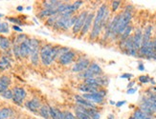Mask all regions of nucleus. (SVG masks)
<instances>
[{
  "mask_svg": "<svg viewBox=\"0 0 156 119\" xmlns=\"http://www.w3.org/2000/svg\"><path fill=\"white\" fill-rule=\"evenodd\" d=\"M88 14H89V11H83L80 12V14L78 15V17H77V20L75 22V24H74V26L72 27V34L74 35H80V32L81 31V29H83V24H84V21L85 19L88 15Z\"/></svg>",
  "mask_w": 156,
  "mask_h": 119,
  "instance_id": "4",
  "label": "nucleus"
},
{
  "mask_svg": "<svg viewBox=\"0 0 156 119\" xmlns=\"http://www.w3.org/2000/svg\"><path fill=\"white\" fill-rule=\"evenodd\" d=\"M8 89H9V87H7V86H5L2 83H0V94H1L2 92H4L5 91H7Z\"/></svg>",
  "mask_w": 156,
  "mask_h": 119,
  "instance_id": "44",
  "label": "nucleus"
},
{
  "mask_svg": "<svg viewBox=\"0 0 156 119\" xmlns=\"http://www.w3.org/2000/svg\"><path fill=\"white\" fill-rule=\"evenodd\" d=\"M132 31H133V26H132L131 24H129V25H128L127 27L126 28V30L123 31V34H122V35L119 36V39H118V40H119V41H120V40H126V38H128L130 35H131Z\"/></svg>",
  "mask_w": 156,
  "mask_h": 119,
  "instance_id": "24",
  "label": "nucleus"
},
{
  "mask_svg": "<svg viewBox=\"0 0 156 119\" xmlns=\"http://www.w3.org/2000/svg\"><path fill=\"white\" fill-rule=\"evenodd\" d=\"M58 12H57V10H49V9H42L38 12L37 14V17L39 19H44V18H48V17H51V16H54V15H57Z\"/></svg>",
  "mask_w": 156,
  "mask_h": 119,
  "instance_id": "14",
  "label": "nucleus"
},
{
  "mask_svg": "<svg viewBox=\"0 0 156 119\" xmlns=\"http://www.w3.org/2000/svg\"><path fill=\"white\" fill-rule=\"evenodd\" d=\"M121 4H122V1H119V0H116V1H112L111 2V11L113 12H117L119 7L121 6Z\"/></svg>",
  "mask_w": 156,
  "mask_h": 119,
  "instance_id": "39",
  "label": "nucleus"
},
{
  "mask_svg": "<svg viewBox=\"0 0 156 119\" xmlns=\"http://www.w3.org/2000/svg\"><path fill=\"white\" fill-rule=\"evenodd\" d=\"M97 80L99 83V86L101 88H106L108 84H109V78H108L106 75H101V76H97Z\"/></svg>",
  "mask_w": 156,
  "mask_h": 119,
  "instance_id": "26",
  "label": "nucleus"
},
{
  "mask_svg": "<svg viewBox=\"0 0 156 119\" xmlns=\"http://www.w3.org/2000/svg\"><path fill=\"white\" fill-rule=\"evenodd\" d=\"M136 91H137V88H130V89H127L126 94H135Z\"/></svg>",
  "mask_w": 156,
  "mask_h": 119,
  "instance_id": "45",
  "label": "nucleus"
},
{
  "mask_svg": "<svg viewBox=\"0 0 156 119\" xmlns=\"http://www.w3.org/2000/svg\"><path fill=\"white\" fill-rule=\"evenodd\" d=\"M2 17H4V15L3 14H0V18H2Z\"/></svg>",
  "mask_w": 156,
  "mask_h": 119,
  "instance_id": "54",
  "label": "nucleus"
},
{
  "mask_svg": "<svg viewBox=\"0 0 156 119\" xmlns=\"http://www.w3.org/2000/svg\"><path fill=\"white\" fill-rule=\"evenodd\" d=\"M132 116H134L135 118H137V119H154V115L147 114H146V112L142 111L139 108L134 110Z\"/></svg>",
  "mask_w": 156,
  "mask_h": 119,
  "instance_id": "19",
  "label": "nucleus"
},
{
  "mask_svg": "<svg viewBox=\"0 0 156 119\" xmlns=\"http://www.w3.org/2000/svg\"><path fill=\"white\" fill-rule=\"evenodd\" d=\"M78 77L80 79H83V80H84V79H87V78L95 77V75L93 74V72L89 69H87V70H85L83 71L80 72V74H78Z\"/></svg>",
  "mask_w": 156,
  "mask_h": 119,
  "instance_id": "27",
  "label": "nucleus"
},
{
  "mask_svg": "<svg viewBox=\"0 0 156 119\" xmlns=\"http://www.w3.org/2000/svg\"><path fill=\"white\" fill-rule=\"evenodd\" d=\"M94 17H95V12H89V14H88V15H87V17L85 19V21H84L83 27V29H81L80 35H79L80 38L85 36L88 34V32H89V30L92 28Z\"/></svg>",
  "mask_w": 156,
  "mask_h": 119,
  "instance_id": "7",
  "label": "nucleus"
},
{
  "mask_svg": "<svg viewBox=\"0 0 156 119\" xmlns=\"http://www.w3.org/2000/svg\"><path fill=\"white\" fill-rule=\"evenodd\" d=\"M138 81L141 84H147V83H150V81H151V76H148V75H140L138 77Z\"/></svg>",
  "mask_w": 156,
  "mask_h": 119,
  "instance_id": "38",
  "label": "nucleus"
},
{
  "mask_svg": "<svg viewBox=\"0 0 156 119\" xmlns=\"http://www.w3.org/2000/svg\"><path fill=\"white\" fill-rule=\"evenodd\" d=\"M62 1H58V0H48V1L42 2L43 9H49V10H56L58 6L62 4Z\"/></svg>",
  "mask_w": 156,
  "mask_h": 119,
  "instance_id": "17",
  "label": "nucleus"
},
{
  "mask_svg": "<svg viewBox=\"0 0 156 119\" xmlns=\"http://www.w3.org/2000/svg\"><path fill=\"white\" fill-rule=\"evenodd\" d=\"M132 38H133V44L135 49L139 51V49L141 48L142 42H143V31L141 29H137L135 31L134 35H132Z\"/></svg>",
  "mask_w": 156,
  "mask_h": 119,
  "instance_id": "11",
  "label": "nucleus"
},
{
  "mask_svg": "<svg viewBox=\"0 0 156 119\" xmlns=\"http://www.w3.org/2000/svg\"><path fill=\"white\" fill-rule=\"evenodd\" d=\"M109 104H110V105H115V104H116V102H114V101L110 100V101H109Z\"/></svg>",
  "mask_w": 156,
  "mask_h": 119,
  "instance_id": "53",
  "label": "nucleus"
},
{
  "mask_svg": "<svg viewBox=\"0 0 156 119\" xmlns=\"http://www.w3.org/2000/svg\"><path fill=\"white\" fill-rule=\"evenodd\" d=\"M6 19L8 21L13 23L15 25L19 26V27H20V26H23L24 25V22L22 21V19L20 18V17H17V16H8V17H6Z\"/></svg>",
  "mask_w": 156,
  "mask_h": 119,
  "instance_id": "29",
  "label": "nucleus"
},
{
  "mask_svg": "<svg viewBox=\"0 0 156 119\" xmlns=\"http://www.w3.org/2000/svg\"><path fill=\"white\" fill-rule=\"evenodd\" d=\"M135 85V81H133V80H131V81H129V83L127 84V89H130V88H133V86Z\"/></svg>",
  "mask_w": 156,
  "mask_h": 119,
  "instance_id": "49",
  "label": "nucleus"
},
{
  "mask_svg": "<svg viewBox=\"0 0 156 119\" xmlns=\"http://www.w3.org/2000/svg\"><path fill=\"white\" fill-rule=\"evenodd\" d=\"M107 119H115V115L114 114H109L107 116Z\"/></svg>",
  "mask_w": 156,
  "mask_h": 119,
  "instance_id": "52",
  "label": "nucleus"
},
{
  "mask_svg": "<svg viewBox=\"0 0 156 119\" xmlns=\"http://www.w3.org/2000/svg\"><path fill=\"white\" fill-rule=\"evenodd\" d=\"M126 103V100H123V101H118V102H116V104H115V106H116L117 108H121L122 106L125 105Z\"/></svg>",
  "mask_w": 156,
  "mask_h": 119,
  "instance_id": "47",
  "label": "nucleus"
},
{
  "mask_svg": "<svg viewBox=\"0 0 156 119\" xmlns=\"http://www.w3.org/2000/svg\"><path fill=\"white\" fill-rule=\"evenodd\" d=\"M60 46H54L50 43L41 45L39 50L40 62L44 66H50L58 58V51Z\"/></svg>",
  "mask_w": 156,
  "mask_h": 119,
  "instance_id": "1",
  "label": "nucleus"
},
{
  "mask_svg": "<svg viewBox=\"0 0 156 119\" xmlns=\"http://www.w3.org/2000/svg\"><path fill=\"white\" fill-rule=\"evenodd\" d=\"M16 10H17L18 12H22V11H23V7H22V6H17V7H16Z\"/></svg>",
  "mask_w": 156,
  "mask_h": 119,
  "instance_id": "50",
  "label": "nucleus"
},
{
  "mask_svg": "<svg viewBox=\"0 0 156 119\" xmlns=\"http://www.w3.org/2000/svg\"><path fill=\"white\" fill-rule=\"evenodd\" d=\"M145 70H146V68H145L144 64L142 63V62H139V64H138V71H144Z\"/></svg>",
  "mask_w": 156,
  "mask_h": 119,
  "instance_id": "46",
  "label": "nucleus"
},
{
  "mask_svg": "<svg viewBox=\"0 0 156 119\" xmlns=\"http://www.w3.org/2000/svg\"><path fill=\"white\" fill-rule=\"evenodd\" d=\"M1 96L3 98H5V99H8V100H10V99L12 100V90L8 89L7 91H5L4 92H2Z\"/></svg>",
  "mask_w": 156,
  "mask_h": 119,
  "instance_id": "37",
  "label": "nucleus"
},
{
  "mask_svg": "<svg viewBox=\"0 0 156 119\" xmlns=\"http://www.w3.org/2000/svg\"><path fill=\"white\" fill-rule=\"evenodd\" d=\"M81 97H83L86 100L92 102L95 105H101L105 103V97L101 96L99 92H94V94H81Z\"/></svg>",
  "mask_w": 156,
  "mask_h": 119,
  "instance_id": "9",
  "label": "nucleus"
},
{
  "mask_svg": "<svg viewBox=\"0 0 156 119\" xmlns=\"http://www.w3.org/2000/svg\"><path fill=\"white\" fill-rule=\"evenodd\" d=\"M27 97V91L22 87H15L12 89V102L17 106H22Z\"/></svg>",
  "mask_w": 156,
  "mask_h": 119,
  "instance_id": "3",
  "label": "nucleus"
},
{
  "mask_svg": "<svg viewBox=\"0 0 156 119\" xmlns=\"http://www.w3.org/2000/svg\"><path fill=\"white\" fill-rule=\"evenodd\" d=\"M12 42L8 37H5L3 35L0 36V50L7 51L11 49Z\"/></svg>",
  "mask_w": 156,
  "mask_h": 119,
  "instance_id": "18",
  "label": "nucleus"
},
{
  "mask_svg": "<svg viewBox=\"0 0 156 119\" xmlns=\"http://www.w3.org/2000/svg\"><path fill=\"white\" fill-rule=\"evenodd\" d=\"M101 88L96 87V86H90V85H86L84 83H81L78 86V90L80 92H83V94H94V92H98V91Z\"/></svg>",
  "mask_w": 156,
  "mask_h": 119,
  "instance_id": "13",
  "label": "nucleus"
},
{
  "mask_svg": "<svg viewBox=\"0 0 156 119\" xmlns=\"http://www.w3.org/2000/svg\"><path fill=\"white\" fill-rule=\"evenodd\" d=\"M59 18V15H54V16H51V17H48L45 20V25L47 27L49 28H53L54 25L56 24V22L58 21V19Z\"/></svg>",
  "mask_w": 156,
  "mask_h": 119,
  "instance_id": "28",
  "label": "nucleus"
},
{
  "mask_svg": "<svg viewBox=\"0 0 156 119\" xmlns=\"http://www.w3.org/2000/svg\"><path fill=\"white\" fill-rule=\"evenodd\" d=\"M28 35H25V34H18L16 36V39L15 41H13L12 44H16V45H20L21 43H23L24 41H26L27 39H28Z\"/></svg>",
  "mask_w": 156,
  "mask_h": 119,
  "instance_id": "31",
  "label": "nucleus"
},
{
  "mask_svg": "<svg viewBox=\"0 0 156 119\" xmlns=\"http://www.w3.org/2000/svg\"><path fill=\"white\" fill-rule=\"evenodd\" d=\"M132 16H133V14L130 12H127V11L124 10V12H121L119 21L117 23L116 29L114 31V34H113L111 39H119V36L123 34V31L126 30V28L130 24Z\"/></svg>",
  "mask_w": 156,
  "mask_h": 119,
  "instance_id": "2",
  "label": "nucleus"
},
{
  "mask_svg": "<svg viewBox=\"0 0 156 119\" xmlns=\"http://www.w3.org/2000/svg\"><path fill=\"white\" fill-rule=\"evenodd\" d=\"M19 50H20V56H21V58H28L30 56L31 50H30L29 38L19 45Z\"/></svg>",
  "mask_w": 156,
  "mask_h": 119,
  "instance_id": "12",
  "label": "nucleus"
},
{
  "mask_svg": "<svg viewBox=\"0 0 156 119\" xmlns=\"http://www.w3.org/2000/svg\"><path fill=\"white\" fill-rule=\"evenodd\" d=\"M12 29L15 31H17V32H19V34H22V29L19 27V26H16V25H12Z\"/></svg>",
  "mask_w": 156,
  "mask_h": 119,
  "instance_id": "43",
  "label": "nucleus"
},
{
  "mask_svg": "<svg viewBox=\"0 0 156 119\" xmlns=\"http://www.w3.org/2000/svg\"><path fill=\"white\" fill-rule=\"evenodd\" d=\"M120 78H123V79H127L128 81H131V79L133 78V74H127V72H126V74H123Z\"/></svg>",
  "mask_w": 156,
  "mask_h": 119,
  "instance_id": "41",
  "label": "nucleus"
},
{
  "mask_svg": "<svg viewBox=\"0 0 156 119\" xmlns=\"http://www.w3.org/2000/svg\"><path fill=\"white\" fill-rule=\"evenodd\" d=\"M101 118V114L99 111H96L95 114L91 116V119H100Z\"/></svg>",
  "mask_w": 156,
  "mask_h": 119,
  "instance_id": "48",
  "label": "nucleus"
},
{
  "mask_svg": "<svg viewBox=\"0 0 156 119\" xmlns=\"http://www.w3.org/2000/svg\"><path fill=\"white\" fill-rule=\"evenodd\" d=\"M74 98H75V101H76V104L78 106H81V107H84V108H87V109H95L97 110L98 109V106L93 104L92 102L86 100V99H84L83 97H81L80 94H77L74 96Z\"/></svg>",
  "mask_w": 156,
  "mask_h": 119,
  "instance_id": "10",
  "label": "nucleus"
},
{
  "mask_svg": "<svg viewBox=\"0 0 156 119\" xmlns=\"http://www.w3.org/2000/svg\"><path fill=\"white\" fill-rule=\"evenodd\" d=\"M88 69H89V70L93 72V74L95 75V77L101 76V75H103V74H104L103 69H101L96 62H91V64L89 65V67H88Z\"/></svg>",
  "mask_w": 156,
  "mask_h": 119,
  "instance_id": "20",
  "label": "nucleus"
},
{
  "mask_svg": "<svg viewBox=\"0 0 156 119\" xmlns=\"http://www.w3.org/2000/svg\"><path fill=\"white\" fill-rule=\"evenodd\" d=\"M91 64V61L89 58H80L76 61V63L73 65L72 67V72H75V74H80V72L83 71L88 69L89 65Z\"/></svg>",
  "mask_w": 156,
  "mask_h": 119,
  "instance_id": "5",
  "label": "nucleus"
},
{
  "mask_svg": "<svg viewBox=\"0 0 156 119\" xmlns=\"http://www.w3.org/2000/svg\"><path fill=\"white\" fill-rule=\"evenodd\" d=\"M62 111L55 108L50 107V119H62Z\"/></svg>",
  "mask_w": 156,
  "mask_h": 119,
  "instance_id": "23",
  "label": "nucleus"
},
{
  "mask_svg": "<svg viewBox=\"0 0 156 119\" xmlns=\"http://www.w3.org/2000/svg\"><path fill=\"white\" fill-rule=\"evenodd\" d=\"M0 83L4 84L7 87H10L11 84H12V81H11V78L7 75H1L0 76Z\"/></svg>",
  "mask_w": 156,
  "mask_h": 119,
  "instance_id": "36",
  "label": "nucleus"
},
{
  "mask_svg": "<svg viewBox=\"0 0 156 119\" xmlns=\"http://www.w3.org/2000/svg\"><path fill=\"white\" fill-rule=\"evenodd\" d=\"M69 6V3H66V2H62V4H60L58 7L56 9L57 10V12L58 15H62L63 14V12L67 10V8H68Z\"/></svg>",
  "mask_w": 156,
  "mask_h": 119,
  "instance_id": "33",
  "label": "nucleus"
},
{
  "mask_svg": "<svg viewBox=\"0 0 156 119\" xmlns=\"http://www.w3.org/2000/svg\"><path fill=\"white\" fill-rule=\"evenodd\" d=\"M38 114L44 119H50V106L43 104L38 110Z\"/></svg>",
  "mask_w": 156,
  "mask_h": 119,
  "instance_id": "21",
  "label": "nucleus"
},
{
  "mask_svg": "<svg viewBox=\"0 0 156 119\" xmlns=\"http://www.w3.org/2000/svg\"><path fill=\"white\" fill-rule=\"evenodd\" d=\"M11 67V58L9 56H2L0 59V71H3Z\"/></svg>",
  "mask_w": 156,
  "mask_h": 119,
  "instance_id": "22",
  "label": "nucleus"
},
{
  "mask_svg": "<svg viewBox=\"0 0 156 119\" xmlns=\"http://www.w3.org/2000/svg\"><path fill=\"white\" fill-rule=\"evenodd\" d=\"M83 83L86 84V85H90V86H96V87H99V83H98V80L96 77H91V78H87V79H84L83 80Z\"/></svg>",
  "mask_w": 156,
  "mask_h": 119,
  "instance_id": "32",
  "label": "nucleus"
},
{
  "mask_svg": "<svg viewBox=\"0 0 156 119\" xmlns=\"http://www.w3.org/2000/svg\"><path fill=\"white\" fill-rule=\"evenodd\" d=\"M12 55H15V57H16V58H17V59H20V58H21V56H20L19 45H16V44H12Z\"/></svg>",
  "mask_w": 156,
  "mask_h": 119,
  "instance_id": "34",
  "label": "nucleus"
},
{
  "mask_svg": "<svg viewBox=\"0 0 156 119\" xmlns=\"http://www.w3.org/2000/svg\"><path fill=\"white\" fill-rule=\"evenodd\" d=\"M30 60L32 65L34 66H38L39 62H40V58H39V51H32L30 55Z\"/></svg>",
  "mask_w": 156,
  "mask_h": 119,
  "instance_id": "25",
  "label": "nucleus"
},
{
  "mask_svg": "<svg viewBox=\"0 0 156 119\" xmlns=\"http://www.w3.org/2000/svg\"><path fill=\"white\" fill-rule=\"evenodd\" d=\"M41 105H42L41 101H40V99H38L37 97H34V98L30 99V100L24 102L25 108L32 112H35V114L38 112V110L40 107H41Z\"/></svg>",
  "mask_w": 156,
  "mask_h": 119,
  "instance_id": "8",
  "label": "nucleus"
},
{
  "mask_svg": "<svg viewBox=\"0 0 156 119\" xmlns=\"http://www.w3.org/2000/svg\"><path fill=\"white\" fill-rule=\"evenodd\" d=\"M75 115L78 119H90V117L87 114H83V112H81L78 110H75Z\"/></svg>",
  "mask_w": 156,
  "mask_h": 119,
  "instance_id": "40",
  "label": "nucleus"
},
{
  "mask_svg": "<svg viewBox=\"0 0 156 119\" xmlns=\"http://www.w3.org/2000/svg\"><path fill=\"white\" fill-rule=\"evenodd\" d=\"M98 92H99V94H100L101 96H103V97H105L106 94H107V91H106L105 88H101V89L98 91Z\"/></svg>",
  "mask_w": 156,
  "mask_h": 119,
  "instance_id": "42",
  "label": "nucleus"
},
{
  "mask_svg": "<svg viewBox=\"0 0 156 119\" xmlns=\"http://www.w3.org/2000/svg\"><path fill=\"white\" fill-rule=\"evenodd\" d=\"M77 57V52L75 51H68L65 54H63L62 55H60L57 60L58 61V63L62 66H68L71 65L74 61L76 60Z\"/></svg>",
  "mask_w": 156,
  "mask_h": 119,
  "instance_id": "6",
  "label": "nucleus"
},
{
  "mask_svg": "<svg viewBox=\"0 0 156 119\" xmlns=\"http://www.w3.org/2000/svg\"><path fill=\"white\" fill-rule=\"evenodd\" d=\"M10 34V25L7 22H0V35Z\"/></svg>",
  "mask_w": 156,
  "mask_h": 119,
  "instance_id": "30",
  "label": "nucleus"
},
{
  "mask_svg": "<svg viewBox=\"0 0 156 119\" xmlns=\"http://www.w3.org/2000/svg\"><path fill=\"white\" fill-rule=\"evenodd\" d=\"M150 82H151L153 86H156V82L154 81V79H153L152 77H151V81H150Z\"/></svg>",
  "mask_w": 156,
  "mask_h": 119,
  "instance_id": "51",
  "label": "nucleus"
},
{
  "mask_svg": "<svg viewBox=\"0 0 156 119\" xmlns=\"http://www.w3.org/2000/svg\"><path fill=\"white\" fill-rule=\"evenodd\" d=\"M62 119H78L76 117V115L73 114V112L69 111H62Z\"/></svg>",
  "mask_w": 156,
  "mask_h": 119,
  "instance_id": "35",
  "label": "nucleus"
},
{
  "mask_svg": "<svg viewBox=\"0 0 156 119\" xmlns=\"http://www.w3.org/2000/svg\"><path fill=\"white\" fill-rule=\"evenodd\" d=\"M13 114H15V111L10 107H4L0 109V119H11Z\"/></svg>",
  "mask_w": 156,
  "mask_h": 119,
  "instance_id": "15",
  "label": "nucleus"
},
{
  "mask_svg": "<svg viewBox=\"0 0 156 119\" xmlns=\"http://www.w3.org/2000/svg\"><path fill=\"white\" fill-rule=\"evenodd\" d=\"M151 35H152V26L148 25L143 31V42L142 44H147L151 41Z\"/></svg>",
  "mask_w": 156,
  "mask_h": 119,
  "instance_id": "16",
  "label": "nucleus"
}]
</instances>
